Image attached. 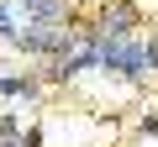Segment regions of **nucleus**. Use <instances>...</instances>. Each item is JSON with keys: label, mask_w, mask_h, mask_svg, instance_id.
<instances>
[{"label": "nucleus", "mask_w": 158, "mask_h": 147, "mask_svg": "<svg viewBox=\"0 0 158 147\" xmlns=\"http://www.w3.org/2000/svg\"><path fill=\"white\" fill-rule=\"evenodd\" d=\"M21 26H69L74 16V0H11Z\"/></svg>", "instance_id": "f257e3e1"}, {"label": "nucleus", "mask_w": 158, "mask_h": 147, "mask_svg": "<svg viewBox=\"0 0 158 147\" xmlns=\"http://www.w3.org/2000/svg\"><path fill=\"white\" fill-rule=\"evenodd\" d=\"M95 26H100L106 37H137V26H142V11L132 6V0H106V6L95 11Z\"/></svg>", "instance_id": "f03ea898"}, {"label": "nucleus", "mask_w": 158, "mask_h": 147, "mask_svg": "<svg viewBox=\"0 0 158 147\" xmlns=\"http://www.w3.org/2000/svg\"><path fill=\"white\" fill-rule=\"evenodd\" d=\"M42 74L32 68V74H0V95H6V100H21V105H37L42 100Z\"/></svg>", "instance_id": "7ed1b4c3"}, {"label": "nucleus", "mask_w": 158, "mask_h": 147, "mask_svg": "<svg viewBox=\"0 0 158 147\" xmlns=\"http://www.w3.org/2000/svg\"><path fill=\"white\" fill-rule=\"evenodd\" d=\"M37 74H42V84H58V89L79 79V74H74V63H69V53H63V58H48V63H42Z\"/></svg>", "instance_id": "20e7f679"}, {"label": "nucleus", "mask_w": 158, "mask_h": 147, "mask_svg": "<svg viewBox=\"0 0 158 147\" xmlns=\"http://www.w3.org/2000/svg\"><path fill=\"white\" fill-rule=\"evenodd\" d=\"M16 32H21V16H16V6H11V0H0V42H16Z\"/></svg>", "instance_id": "39448f33"}, {"label": "nucleus", "mask_w": 158, "mask_h": 147, "mask_svg": "<svg viewBox=\"0 0 158 147\" xmlns=\"http://www.w3.org/2000/svg\"><path fill=\"white\" fill-rule=\"evenodd\" d=\"M21 147H42V126H37V121L21 126Z\"/></svg>", "instance_id": "423d86ee"}, {"label": "nucleus", "mask_w": 158, "mask_h": 147, "mask_svg": "<svg viewBox=\"0 0 158 147\" xmlns=\"http://www.w3.org/2000/svg\"><path fill=\"white\" fill-rule=\"evenodd\" d=\"M137 131H142V137H158V110H148V116L137 121Z\"/></svg>", "instance_id": "0eeeda50"}, {"label": "nucleus", "mask_w": 158, "mask_h": 147, "mask_svg": "<svg viewBox=\"0 0 158 147\" xmlns=\"http://www.w3.org/2000/svg\"><path fill=\"white\" fill-rule=\"evenodd\" d=\"M148 74H158V32L148 37Z\"/></svg>", "instance_id": "6e6552de"}]
</instances>
